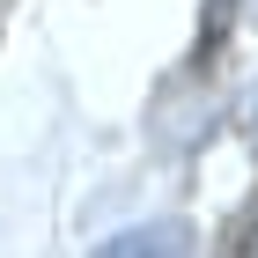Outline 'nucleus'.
<instances>
[{
  "mask_svg": "<svg viewBox=\"0 0 258 258\" xmlns=\"http://www.w3.org/2000/svg\"><path fill=\"white\" fill-rule=\"evenodd\" d=\"M251 140H258V103H251Z\"/></svg>",
  "mask_w": 258,
  "mask_h": 258,
  "instance_id": "f257e3e1",
  "label": "nucleus"
}]
</instances>
